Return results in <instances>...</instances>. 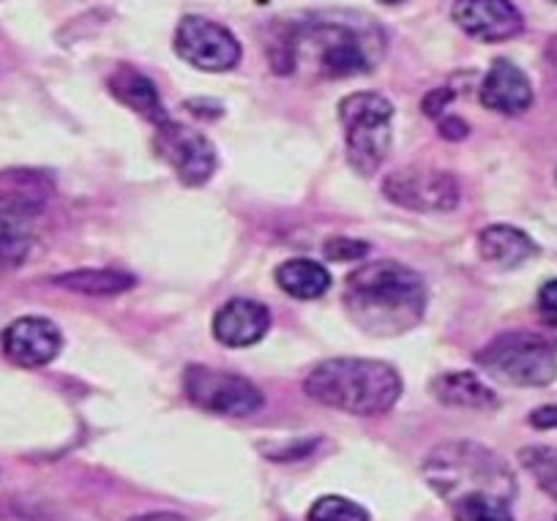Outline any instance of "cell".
I'll list each match as a JSON object with an SVG mask.
<instances>
[{
	"instance_id": "obj_14",
	"label": "cell",
	"mask_w": 557,
	"mask_h": 521,
	"mask_svg": "<svg viewBox=\"0 0 557 521\" xmlns=\"http://www.w3.org/2000/svg\"><path fill=\"white\" fill-rule=\"evenodd\" d=\"M271 327V311L257 300L235 298L227 300L213 317V336L224 347H251L260 342Z\"/></svg>"
},
{
	"instance_id": "obj_15",
	"label": "cell",
	"mask_w": 557,
	"mask_h": 521,
	"mask_svg": "<svg viewBox=\"0 0 557 521\" xmlns=\"http://www.w3.org/2000/svg\"><path fill=\"white\" fill-rule=\"evenodd\" d=\"M39 208L41 202L28 195L0 197V273L12 271L28 257L30 235L23 230V222Z\"/></svg>"
},
{
	"instance_id": "obj_21",
	"label": "cell",
	"mask_w": 557,
	"mask_h": 521,
	"mask_svg": "<svg viewBox=\"0 0 557 521\" xmlns=\"http://www.w3.org/2000/svg\"><path fill=\"white\" fill-rule=\"evenodd\" d=\"M454 521H513L508 499L497 494H465L451 503Z\"/></svg>"
},
{
	"instance_id": "obj_30",
	"label": "cell",
	"mask_w": 557,
	"mask_h": 521,
	"mask_svg": "<svg viewBox=\"0 0 557 521\" xmlns=\"http://www.w3.org/2000/svg\"><path fill=\"white\" fill-rule=\"evenodd\" d=\"M549 58L552 61H557V36L549 41Z\"/></svg>"
},
{
	"instance_id": "obj_19",
	"label": "cell",
	"mask_w": 557,
	"mask_h": 521,
	"mask_svg": "<svg viewBox=\"0 0 557 521\" xmlns=\"http://www.w3.org/2000/svg\"><path fill=\"white\" fill-rule=\"evenodd\" d=\"M273 278H276L278 287L285 289L290 298L298 300H314L329 293L331 287V273L320 262L307 260V257L282 262L276 268V273H273Z\"/></svg>"
},
{
	"instance_id": "obj_5",
	"label": "cell",
	"mask_w": 557,
	"mask_h": 521,
	"mask_svg": "<svg viewBox=\"0 0 557 521\" xmlns=\"http://www.w3.org/2000/svg\"><path fill=\"white\" fill-rule=\"evenodd\" d=\"M475 363L503 383L541 388L557 377V347L541 333L508 331L492 338L475 356Z\"/></svg>"
},
{
	"instance_id": "obj_7",
	"label": "cell",
	"mask_w": 557,
	"mask_h": 521,
	"mask_svg": "<svg viewBox=\"0 0 557 521\" xmlns=\"http://www.w3.org/2000/svg\"><path fill=\"white\" fill-rule=\"evenodd\" d=\"M186 399L213 415L246 418L262 407V394L255 383L233 372L195 363L184 372Z\"/></svg>"
},
{
	"instance_id": "obj_3",
	"label": "cell",
	"mask_w": 557,
	"mask_h": 521,
	"mask_svg": "<svg viewBox=\"0 0 557 521\" xmlns=\"http://www.w3.org/2000/svg\"><path fill=\"white\" fill-rule=\"evenodd\" d=\"M307 396L347 415H383L399 401L401 377L394 367L369 358H331L312 369Z\"/></svg>"
},
{
	"instance_id": "obj_6",
	"label": "cell",
	"mask_w": 557,
	"mask_h": 521,
	"mask_svg": "<svg viewBox=\"0 0 557 521\" xmlns=\"http://www.w3.org/2000/svg\"><path fill=\"white\" fill-rule=\"evenodd\" d=\"M339 121L345 126L347 161L358 175L369 178L383 166L391 150L394 104L380 94L358 90L339 101Z\"/></svg>"
},
{
	"instance_id": "obj_4",
	"label": "cell",
	"mask_w": 557,
	"mask_h": 521,
	"mask_svg": "<svg viewBox=\"0 0 557 521\" xmlns=\"http://www.w3.org/2000/svg\"><path fill=\"white\" fill-rule=\"evenodd\" d=\"M424 475L430 486L451 503L465 494H497L511 503L517 492L506 461L475 443H451L437 448L426 459Z\"/></svg>"
},
{
	"instance_id": "obj_22",
	"label": "cell",
	"mask_w": 557,
	"mask_h": 521,
	"mask_svg": "<svg viewBox=\"0 0 557 521\" xmlns=\"http://www.w3.org/2000/svg\"><path fill=\"white\" fill-rule=\"evenodd\" d=\"M519 461L535 477L541 492L557 503V448L549 445H530L519 450Z\"/></svg>"
},
{
	"instance_id": "obj_26",
	"label": "cell",
	"mask_w": 557,
	"mask_h": 521,
	"mask_svg": "<svg viewBox=\"0 0 557 521\" xmlns=\"http://www.w3.org/2000/svg\"><path fill=\"white\" fill-rule=\"evenodd\" d=\"M539 306L546 320L557 322V278H552L539 289Z\"/></svg>"
},
{
	"instance_id": "obj_13",
	"label": "cell",
	"mask_w": 557,
	"mask_h": 521,
	"mask_svg": "<svg viewBox=\"0 0 557 521\" xmlns=\"http://www.w3.org/2000/svg\"><path fill=\"white\" fill-rule=\"evenodd\" d=\"M481 104L500 115H522L533 104L530 77L511 61H495L481 83Z\"/></svg>"
},
{
	"instance_id": "obj_1",
	"label": "cell",
	"mask_w": 557,
	"mask_h": 521,
	"mask_svg": "<svg viewBox=\"0 0 557 521\" xmlns=\"http://www.w3.org/2000/svg\"><path fill=\"white\" fill-rule=\"evenodd\" d=\"M383 36L369 20L361 25L347 20H312L296 28H278L268 45L276 74L312 72L318 79H347L374 69Z\"/></svg>"
},
{
	"instance_id": "obj_23",
	"label": "cell",
	"mask_w": 557,
	"mask_h": 521,
	"mask_svg": "<svg viewBox=\"0 0 557 521\" xmlns=\"http://www.w3.org/2000/svg\"><path fill=\"white\" fill-rule=\"evenodd\" d=\"M309 521H369V513L352 499L323 497L309 510Z\"/></svg>"
},
{
	"instance_id": "obj_20",
	"label": "cell",
	"mask_w": 557,
	"mask_h": 521,
	"mask_svg": "<svg viewBox=\"0 0 557 521\" xmlns=\"http://www.w3.org/2000/svg\"><path fill=\"white\" fill-rule=\"evenodd\" d=\"M55 284L79 295H121L134 287V276L112 271V268H85V271L63 273L55 278Z\"/></svg>"
},
{
	"instance_id": "obj_18",
	"label": "cell",
	"mask_w": 557,
	"mask_h": 521,
	"mask_svg": "<svg viewBox=\"0 0 557 521\" xmlns=\"http://www.w3.org/2000/svg\"><path fill=\"white\" fill-rule=\"evenodd\" d=\"M432 394L441 405L462 407V410H492L500 405L495 390L475 372H446L432 380Z\"/></svg>"
},
{
	"instance_id": "obj_2",
	"label": "cell",
	"mask_w": 557,
	"mask_h": 521,
	"mask_svg": "<svg viewBox=\"0 0 557 521\" xmlns=\"http://www.w3.org/2000/svg\"><path fill=\"white\" fill-rule=\"evenodd\" d=\"M342 303L361 331L372 336H399L424 317L426 284L401 262H367L347 276Z\"/></svg>"
},
{
	"instance_id": "obj_24",
	"label": "cell",
	"mask_w": 557,
	"mask_h": 521,
	"mask_svg": "<svg viewBox=\"0 0 557 521\" xmlns=\"http://www.w3.org/2000/svg\"><path fill=\"white\" fill-rule=\"evenodd\" d=\"M323 255L331 262H356L369 255V244L358 238H329L323 246Z\"/></svg>"
},
{
	"instance_id": "obj_12",
	"label": "cell",
	"mask_w": 557,
	"mask_h": 521,
	"mask_svg": "<svg viewBox=\"0 0 557 521\" xmlns=\"http://www.w3.org/2000/svg\"><path fill=\"white\" fill-rule=\"evenodd\" d=\"M63 336L45 317H20L3 331V352L23 369L47 367L61 352Z\"/></svg>"
},
{
	"instance_id": "obj_29",
	"label": "cell",
	"mask_w": 557,
	"mask_h": 521,
	"mask_svg": "<svg viewBox=\"0 0 557 521\" xmlns=\"http://www.w3.org/2000/svg\"><path fill=\"white\" fill-rule=\"evenodd\" d=\"M132 521H186V519L175 513H151V516H139V519H132Z\"/></svg>"
},
{
	"instance_id": "obj_17",
	"label": "cell",
	"mask_w": 557,
	"mask_h": 521,
	"mask_svg": "<svg viewBox=\"0 0 557 521\" xmlns=\"http://www.w3.org/2000/svg\"><path fill=\"white\" fill-rule=\"evenodd\" d=\"M110 94L115 96L121 104H126L128 110H134L137 115H143L146 121H151L153 126L170 121L168 110L162 107L159 99V90L153 85V79H148L146 74L137 72L132 66H121L110 77Z\"/></svg>"
},
{
	"instance_id": "obj_31",
	"label": "cell",
	"mask_w": 557,
	"mask_h": 521,
	"mask_svg": "<svg viewBox=\"0 0 557 521\" xmlns=\"http://www.w3.org/2000/svg\"><path fill=\"white\" fill-rule=\"evenodd\" d=\"M380 3H385V7H396V3H405V0H380Z\"/></svg>"
},
{
	"instance_id": "obj_9",
	"label": "cell",
	"mask_w": 557,
	"mask_h": 521,
	"mask_svg": "<svg viewBox=\"0 0 557 521\" xmlns=\"http://www.w3.org/2000/svg\"><path fill=\"white\" fill-rule=\"evenodd\" d=\"M159 159L168 161L184 186H202L216 170V148L206 134L175 121H164L153 134Z\"/></svg>"
},
{
	"instance_id": "obj_8",
	"label": "cell",
	"mask_w": 557,
	"mask_h": 521,
	"mask_svg": "<svg viewBox=\"0 0 557 521\" xmlns=\"http://www.w3.org/2000/svg\"><path fill=\"white\" fill-rule=\"evenodd\" d=\"M383 195L405 211L446 213L459 206V181L446 170L407 166L383 181Z\"/></svg>"
},
{
	"instance_id": "obj_16",
	"label": "cell",
	"mask_w": 557,
	"mask_h": 521,
	"mask_svg": "<svg viewBox=\"0 0 557 521\" xmlns=\"http://www.w3.org/2000/svg\"><path fill=\"white\" fill-rule=\"evenodd\" d=\"M479 251L490 265L511 271V268L533 260L539 255V244L528 233L511 227V224H492V227L481 230Z\"/></svg>"
},
{
	"instance_id": "obj_25",
	"label": "cell",
	"mask_w": 557,
	"mask_h": 521,
	"mask_svg": "<svg viewBox=\"0 0 557 521\" xmlns=\"http://www.w3.org/2000/svg\"><path fill=\"white\" fill-rule=\"evenodd\" d=\"M454 101V90L451 88H437L432 90L430 96L424 99V115L430 117H441L443 110Z\"/></svg>"
},
{
	"instance_id": "obj_10",
	"label": "cell",
	"mask_w": 557,
	"mask_h": 521,
	"mask_svg": "<svg viewBox=\"0 0 557 521\" xmlns=\"http://www.w3.org/2000/svg\"><path fill=\"white\" fill-rule=\"evenodd\" d=\"M175 52L200 72H230L240 61V45L224 25L208 17H184L175 30Z\"/></svg>"
},
{
	"instance_id": "obj_11",
	"label": "cell",
	"mask_w": 557,
	"mask_h": 521,
	"mask_svg": "<svg viewBox=\"0 0 557 521\" xmlns=\"http://www.w3.org/2000/svg\"><path fill=\"white\" fill-rule=\"evenodd\" d=\"M451 17L470 39L484 45L517 39L524 28L522 12L511 0H457Z\"/></svg>"
},
{
	"instance_id": "obj_28",
	"label": "cell",
	"mask_w": 557,
	"mask_h": 521,
	"mask_svg": "<svg viewBox=\"0 0 557 521\" xmlns=\"http://www.w3.org/2000/svg\"><path fill=\"white\" fill-rule=\"evenodd\" d=\"M530 423L535 429H557V407H541L530 415Z\"/></svg>"
},
{
	"instance_id": "obj_27",
	"label": "cell",
	"mask_w": 557,
	"mask_h": 521,
	"mask_svg": "<svg viewBox=\"0 0 557 521\" xmlns=\"http://www.w3.org/2000/svg\"><path fill=\"white\" fill-rule=\"evenodd\" d=\"M437 128L446 139H465L470 134V126L457 115H441L437 117Z\"/></svg>"
},
{
	"instance_id": "obj_32",
	"label": "cell",
	"mask_w": 557,
	"mask_h": 521,
	"mask_svg": "<svg viewBox=\"0 0 557 521\" xmlns=\"http://www.w3.org/2000/svg\"><path fill=\"white\" fill-rule=\"evenodd\" d=\"M555 181H557V175H555Z\"/></svg>"
}]
</instances>
